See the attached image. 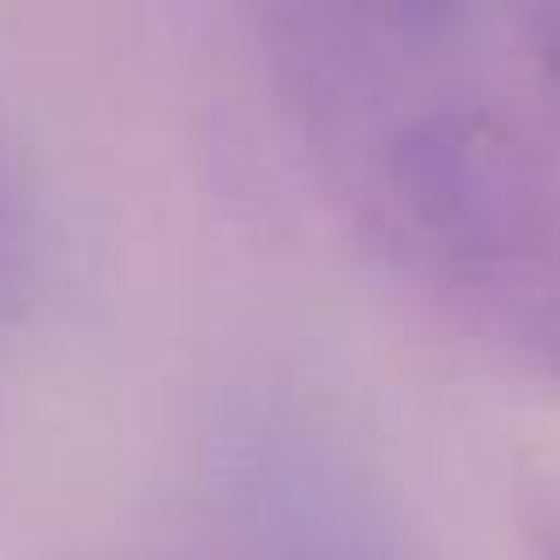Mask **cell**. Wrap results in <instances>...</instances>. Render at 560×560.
<instances>
[{"label": "cell", "instance_id": "obj_1", "mask_svg": "<svg viewBox=\"0 0 560 560\" xmlns=\"http://www.w3.org/2000/svg\"><path fill=\"white\" fill-rule=\"evenodd\" d=\"M524 37V31H518ZM266 61L307 170L380 266L560 380V115L464 7H283Z\"/></svg>", "mask_w": 560, "mask_h": 560}, {"label": "cell", "instance_id": "obj_2", "mask_svg": "<svg viewBox=\"0 0 560 560\" xmlns=\"http://www.w3.org/2000/svg\"><path fill=\"white\" fill-rule=\"evenodd\" d=\"M43 271H49V218H43V187L31 175V158L19 133L0 115V331L19 326L37 302Z\"/></svg>", "mask_w": 560, "mask_h": 560}, {"label": "cell", "instance_id": "obj_3", "mask_svg": "<svg viewBox=\"0 0 560 560\" xmlns=\"http://www.w3.org/2000/svg\"><path fill=\"white\" fill-rule=\"evenodd\" d=\"M518 31H524V55H530L536 79H542L548 103H555V115H560V0L518 13Z\"/></svg>", "mask_w": 560, "mask_h": 560}, {"label": "cell", "instance_id": "obj_4", "mask_svg": "<svg viewBox=\"0 0 560 560\" xmlns=\"http://www.w3.org/2000/svg\"><path fill=\"white\" fill-rule=\"evenodd\" d=\"M536 536H542V555L560 560V488H548L542 506H536Z\"/></svg>", "mask_w": 560, "mask_h": 560}]
</instances>
